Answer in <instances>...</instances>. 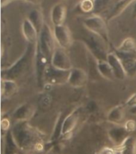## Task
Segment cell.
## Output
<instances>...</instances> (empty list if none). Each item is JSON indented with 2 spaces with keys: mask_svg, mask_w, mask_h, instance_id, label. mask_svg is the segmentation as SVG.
I'll return each mask as SVG.
<instances>
[{
  "mask_svg": "<svg viewBox=\"0 0 136 154\" xmlns=\"http://www.w3.org/2000/svg\"><path fill=\"white\" fill-rule=\"evenodd\" d=\"M70 70L57 69L49 63L46 69L43 82L46 85H57L68 83Z\"/></svg>",
  "mask_w": 136,
  "mask_h": 154,
  "instance_id": "6",
  "label": "cell"
},
{
  "mask_svg": "<svg viewBox=\"0 0 136 154\" xmlns=\"http://www.w3.org/2000/svg\"><path fill=\"white\" fill-rule=\"evenodd\" d=\"M50 64L57 69L71 70L72 69L71 59L65 49L57 47L50 60Z\"/></svg>",
  "mask_w": 136,
  "mask_h": 154,
  "instance_id": "7",
  "label": "cell"
},
{
  "mask_svg": "<svg viewBox=\"0 0 136 154\" xmlns=\"http://www.w3.org/2000/svg\"><path fill=\"white\" fill-rule=\"evenodd\" d=\"M132 18L136 19V0L134 2V7H133V11H132Z\"/></svg>",
  "mask_w": 136,
  "mask_h": 154,
  "instance_id": "33",
  "label": "cell"
},
{
  "mask_svg": "<svg viewBox=\"0 0 136 154\" xmlns=\"http://www.w3.org/2000/svg\"><path fill=\"white\" fill-rule=\"evenodd\" d=\"M115 50H117V51H121V52H124V53L136 54L135 40L132 38H126L125 40L123 41L122 43L120 44V46H118Z\"/></svg>",
  "mask_w": 136,
  "mask_h": 154,
  "instance_id": "24",
  "label": "cell"
},
{
  "mask_svg": "<svg viewBox=\"0 0 136 154\" xmlns=\"http://www.w3.org/2000/svg\"><path fill=\"white\" fill-rule=\"evenodd\" d=\"M19 91V85L16 81L2 79L1 82V94L2 98H10Z\"/></svg>",
  "mask_w": 136,
  "mask_h": 154,
  "instance_id": "18",
  "label": "cell"
},
{
  "mask_svg": "<svg viewBox=\"0 0 136 154\" xmlns=\"http://www.w3.org/2000/svg\"><path fill=\"white\" fill-rule=\"evenodd\" d=\"M112 1H113L115 3H116V2H120V1H122V0H112Z\"/></svg>",
  "mask_w": 136,
  "mask_h": 154,
  "instance_id": "36",
  "label": "cell"
},
{
  "mask_svg": "<svg viewBox=\"0 0 136 154\" xmlns=\"http://www.w3.org/2000/svg\"><path fill=\"white\" fill-rule=\"evenodd\" d=\"M67 15V8L65 4L58 2L51 10L50 19L53 26L64 25Z\"/></svg>",
  "mask_w": 136,
  "mask_h": 154,
  "instance_id": "16",
  "label": "cell"
},
{
  "mask_svg": "<svg viewBox=\"0 0 136 154\" xmlns=\"http://www.w3.org/2000/svg\"><path fill=\"white\" fill-rule=\"evenodd\" d=\"M115 149L120 154H136V138L131 135L122 145Z\"/></svg>",
  "mask_w": 136,
  "mask_h": 154,
  "instance_id": "20",
  "label": "cell"
},
{
  "mask_svg": "<svg viewBox=\"0 0 136 154\" xmlns=\"http://www.w3.org/2000/svg\"><path fill=\"white\" fill-rule=\"evenodd\" d=\"M36 113V107L30 103L22 104L13 113V118L18 122H28Z\"/></svg>",
  "mask_w": 136,
  "mask_h": 154,
  "instance_id": "14",
  "label": "cell"
},
{
  "mask_svg": "<svg viewBox=\"0 0 136 154\" xmlns=\"http://www.w3.org/2000/svg\"><path fill=\"white\" fill-rule=\"evenodd\" d=\"M135 0H122L119 2H116L110 12V14L108 16V20H112L115 18L118 17L122 14L127 7H129L132 3H134Z\"/></svg>",
  "mask_w": 136,
  "mask_h": 154,
  "instance_id": "21",
  "label": "cell"
},
{
  "mask_svg": "<svg viewBox=\"0 0 136 154\" xmlns=\"http://www.w3.org/2000/svg\"><path fill=\"white\" fill-rule=\"evenodd\" d=\"M55 43L56 40L54 38L53 31L51 30L50 26L47 23H45L39 33L37 45L39 46L41 51L49 60H51L53 52L57 48Z\"/></svg>",
  "mask_w": 136,
  "mask_h": 154,
  "instance_id": "4",
  "label": "cell"
},
{
  "mask_svg": "<svg viewBox=\"0 0 136 154\" xmlns=\"http://www.w3.org/2000/svg\"><path fill=\"white\" fill-rule=\"evenodd\" d=\"M88 76L83 69L72 68L69 73L68 84L73 88H82L88 83Z\"/></svg>",
  "mask_w": 136,
  "mask_h": 154,
  "instance_id": "13",
  "label": "cell"
},
{
  "mask_svg": "<svg viewBox=\"0 0 136 154\" xmlns=\"http://www.w3.org/2000/svg\"><path fill=\"white\" fill-rule=\"evenodd\" d=\"M53 31L56 42L59 47L66 50L72 46V36L68 26L65 25L56 26H53Z\"/></svg>",
  "mask_w": 136,
  "mask_h": 154,
  "instance_id": "8",
  "label": "cell"
},
{
  "mask_svg": "<svg viewBox=\"0 0 136 154\" xmlns=\"http://www.w3.org/2000/svg\"><path fill=\"white\" fill-rule=\"evenodd\" d=\"M108 135L115 148L121 145L131 136V133L124 127V125H115L108 132Z\"/></svg>",
  "mask_w": 136,
  "mask_h": 154,
  "instance_id": "12",
  "label": "cell"
},
{
  "mask_svg": "<svg viewBox=\"0 0 136 154\" xmlns=\"http://www.w3.org/2000/svg\"><path fill=\"white\" fill-rule=\"evenodd\" d=\"M98 154H118V152L113 148L104 147L99 150Z\"/></svg>",
  "mask_w": 136,
  "mask_h": 154,
  "instance_id": "28",
  "label": "cell"
},
{
  "mask_svg": "<svg viewBox=\"0 0 136 154\" xmlns=\"http://www.w3.org/2000/svg\"><path fill=\"white\" fill-rule=\"evenodd\" d=\"M13 141L23 152H41L44 147L43 135L28 122H18L10 131Z\"/></svg>",
  "mask_w": 136,
  "mask_h": 154,
  "instance_id": "1",
  "label": "cell"
},
{
  "mask_svg": "<svg viewBox=\"0 0 136 154\" xmlns=\"http://www.w3.org/2000/svg\"><path fill=\"white\" fill-rule=\"evenodd\" d=\"M96 68L99 74L104 78L108 81H113L115 79L113 71L111 69L110 65L107 61H97Z\"/></svg>",
  "mask_w": 136,
  "mask_h": 154,
  "instance_id": "22",
  "label": "cell"
},
{
  "mask_svg": "<svg viewBox=\"0 0 136 154\" xmlns=\"http://www.w3.org/2000/svg\"><path fill=\"white\" fill-rule=\"evenodd\" d=\"M14 0H1V5H2V7H4L5 6H7V5L12 2Z\"/></svg>",
  "mask_w": 136,
  "mask_h": 154,
  "instance_id": "31",
  "label": "cell"
},
{
  "mask_svg": "<svg viewBox=\"0 0 136 154\" xmlns=\"http://www.w3.org/2000/svg\"><path fill=\"white\" fill-rule=\"evenodd\" d=\"M50 63V60L49 59L43 52L41 51L39 46L36 45V54H35V71H36V78H37V84L42 86L44 78V74L48 65Z\"/></svg>",
  "mask_w": 136,
  "mask_h": 154,
  "instance_id": "9",
  "label": "cell"
},
{
  "mask_svg": "<svg viewBox=\"0 0 136 154\" xmlns=\"http://www.w3.org/2000/svg\"><path fill=\"white\" fill-rule=\"evenodd\" d=\"M31 22L34 27L37 29V32L40 33L42 30V26L45 24L44 19H43V14L42 11L38 9H34L31 11L27 18Z\"/></svg>",
  "mask_w": 136,
  "mask_h": 154,
  "instance_id": "23",
  "label": "cell"
},
{
  "mask_svg": "<svg viewBox=\"0 0 136 154\" xmlns=\"http://www.w3.org/2000/svg\"><path fill=\"white\" fill-rule=\"evenodd\" d=\"M125 105L128 106L129 108L136 106V94H132V96L130 97L127 100V101H126Z\"/></svg>",
  "mask_w": 136,
  "mask_h": 154,
  "instance_id": "29",
  "label": "cell"
},
{
  "mask_svg": "<svg viewBox=\"0 0 136 154\" xmlns=\"http://www.w3.org/2000/svg\"><path fill=\"white\" fill-rule=\"evenodd\" d=\"M10 122L8 119H2L1 122V128L2 131H8V129L10 127Z\"/></svg>",
  "mask_w": 136,
  "mask_h": 154,
  "instance_id": "30",
  "label": "cell"
},
{
  "mask_svg": "<svg viewBox=\"0 0 136 154\" xmlns=\"http://www.w3.org/2000/svg\"><path fill=\"white\" fill-rule=\"evenodd\" d=\"M107 62L110 65L112 71H113L114 76L118 80H123L127 77L126 72H125L123 66L122 62L120 61L115 52H110L107 57Z\"/></svg>",
  "mask_w": 136,
  "mask_h": 154,
  "instance_id": "15",
  "label": "cell"
},
{
  "mask_svg": "<svg viewBox=\"0 0 136 154\" xmlns=\"http://www.w3.org/2000/svg\"><path fill=\"white\" fill-rule=\"evenodd\" d=\"M36 45L28 43L21 57L10 67L2 69V79L16 81L22 78L35 62Z\"/></svg>",
  "mask_w": 136,
  "mask_h": 154,
  "instance_id": "2",
  "label": "cell"
},
{
  "mask_svg": "<svg viewBox=\"0 0 136 154\" xmlns=\"http://www.w3.org/2000/svg\"><path fill=\"white\" fill-rule=\"evenodd\" d=\"M25 1H28V2H33V3H35V2H37V0H25Z\"/></svg>",
  "mask_w": 136,
  "mask_h": 154,
  "instance_id": "34",
  "label": "cell"
},
{
  "mask_svg": "<svg viewBox=\"0 0 136 154\" xmlns=\"http://www.w3.org/2000/svg\"><path fill=\"white\" fill-rule=\"evenodd\" d=\"M81 108L76 109L71 113H69L67 117L64 118L61 139L69 137L70 134L76 129L78 125L80 117H81Z\"/></svg>",
  "mask_w": 136,
  "mask_h": 154,
  "instance_id": "10",
  "label": "cell"
},
{
  "mask_svg": "<svg viewBox=\"0 0 136 154\" xmlns=\"http://www.w3.org/2000/svg\"><path fill=\"white\" fill-rule=\"evenodd\" d=\"M111 1L112 0H93V4H94L93 11L95 14L103 11Z\"/></svg>",
  "mask_w": 136,
  "mask_h": 154,
  "instance_id": "25",
  "label": "cell"
},
{
  "mask_svg": "<svg viewBox=\"0 0 136 154\" xmlns=\"http://www.w3.org/2000/svg\"><path fill=\"white\" fill-rule=\"evenodd\" d=\"M84 38V42L95 59L97 61H107L108 52V42L99 35L88 30Z\"/></svg>",
  "mask_w": 136,
  "mask_h": 154,
  "instance_id": "3",
  "label": "cell"
},
{
  "mask_svg": "<svg viewBox=\"0 0 136 154\" xmlns=\"http://www.w3.org/2000/svg\"><path fill=\"white\" fill-rule=\"evenodd\" d=\"M84 26L90 32L99 35L101 38L109 42V33L108 26L104 19L98 14H94L92 16L86 17L82 21Z\"/></svg>",
  "mask_w": 136,
  "mask_h": 154,
  "instance_id": "5",
  "label": "cell"
},
{
  "mask_svg": "<svg viewBox=\"0 0 136 154\" xmlns=\"http://www.w3.org/2000/svg\"><path fill=\"white\" fill-rule=\"evenodd\" d=\"M123 125L131 134L136 129V122H135L134 120H128L125 122Z\"/></svg>",
  "mask_w": 136,
  "mask_h": 154,
  "instance_id": "27",
  "label": "cell"
},
{
  "mask_svg": "<svg viewBox=\"0 0 136 154\" xmlns=\"http://www.w3.org/2000/svg\"><path fill=\"white\" fill-rule=\"evenodd\" d=\"M128 112H129V113H131L132 115L136 116V106L129 108V109H128Z\"/></svg>",
  "mask_w": 136,
  "mask_h": 154,
  "instance_id": "32",
  "label": "cell"
},
{
  "mask_svg": "<svg viewBox=\"0 0 136 154\" xmlns=\"http://www.w3.org/2000/svg\"><path fill=\"white\" fill-rule=\"evenodd\" d=\"M125 107L124 106H116L109 111L107 116V120L115 125H120L124 122Z\"/></svg>",
  "mask_w": 136,
  "mask_h": 154,
  "instance_id": "19",
  "label": "cell"
},
{
  "mask_svg": "<svg viewBox=\"0 0 136 154\" xmlns=\"http://www.w3.org/2000/svg\"><path fill=\"white\" fill-rule=\"evenodd\" d=\"M22 31L23 36L28 43L34 44V45L37 43L39 33L37 32V29L28 19L23 20L22 24Z\"/></svg>",
  "mask_w": 136,
  "mask_h": 154,
  "instance_id": "17",
  "label": "cell"
},
{
  "mask_svg": "<svg viewBox=\"0 0 136 154\" xmlns=\"http://www.w3.org/2000/svg\"><path fill=\"white\" fill-rule=\"evenodd\" d=\"M33 154H44V152H43V151H41V152H35Z\"/></svg>",
  "mask_w": 136,
  "mask_h": 154,
  "instance_id": "35",
  "label": "cell"
},
{
  "mask_svg": "<svg viewBox=\"0 0 136 154\" xmlns=\"http://www.w3.org/2000/svg\"><path fill=\"white\" fill-rule=\"evenodd\" d=\"M80 8L84 13L93 11L94 10L93 0H81V2H80Z\"/></svg>",
  "mask_w": 136,
  "mask_h": 154,
  "instance_id": "26",
  "label": "cell"
},
{
  "mask_svg": "<svg viewBox=\"0 0 136 154\" xmlns=\"http://www.w3.org/2000/svg\"><path fill=\"white\" fill-rule=\"evenodd\" d=\"M122 62L127 76L134 77L136 75V54L124 53L117 50L114 51Z\"/></svg>",
  "mask_w": 136,
  "mask_h": 154,
  "instance_id": "11",
  "label": "cell"
}]
</instances>
